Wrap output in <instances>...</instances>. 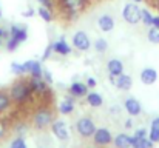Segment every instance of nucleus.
I'll use <instances>...</instances> for the list:
<instances>
[{
  "mask_svg": "<svg viewBox=\"0 0 159 148\" xmlns=\"http://www.w3.org/2000/svg\"><path fill=\"white\" fill-rule=\"evenodd\" d=\"M59 111H60V114H65V116L71 114L74 111V96L68 94L66 97L63 99L60 102V105H59Z\"/></svg>",
  "mask_w": 159,
  "mask_h": 148,
  "instance_id": "19",
  "label": "nucleus"
},
{
  "mask_svg": "<svg viewBox=\"0 0 159 148\" xmlns=\"http://www.w3.org/2000/svg\"><path fill=\"white\" fill-rule=\"evenodd\" d=\"M114 87H116L117 90H120V91H130L131 87H133V79H131V76L124 74V73L119 74V76L116 77Z\"/></svg>",
  "mask_w": 159,
  "mask_h": 148,
  "instance_id": "13",
  "label": "nucleus"
},
{
  "mask_svg": "<svg viewBox=\"0 0 159 148\" xmlns=\"http://www.w3.org/2000/svg\"><path fill=\"white\" fill-rule=\"evenodd\" d=\"M68 94L74 97H85L88 94V85L82 82H73L68 88Z\"/></svg>",
  "mask_w": 159,
  "mask_h": 148,
  "instance_id": "14",
  "label": "nucleus"
},
{
  "mask_svg": "<svg viewBox=\"0 0 159 148\" xmlns=\"http://www.w3.org/2000/svg\"><path fill=\"white\" fill-rule=\"evenodd\" d=\"M113 133L105 128V127H102V128H96V131H94V134H93V144L96 145V147H108V145H111L113 144Z\"/></svg>",
  "mask_w": 159,
  "mask_h": 148,
  "instance_id": "6",
  "label": "nucleus"
},
{
  "mask_svg": "<svg viewBox=\"0 0 159 148\" xmlns=\"http://www.w3.org/2000/svg\"><path fill=\"white\" fill-rule=\"evenodd\" d=\"M150 130H155V131H159V116L155 117L150 123Z\"/></svg>",
  "mask_w": 159,
  "mask_h": 148,
  "instance_id": "37",
  "label": "nucleus"
},
{
  "mask_svg": "<svg viewBox=\"0 0 159 148\" xmlns=\"http://www.w3.org/2000/svg\"><path fill=\"white\" fill-rule=\"evenodd\" d=\"M37 14H39V16H40V19H42L43 22H47V23L53 22V19H54L53 9H50V8H45V6H40V8L37 9Z\"/></svg>",
  "mask_w": 159,
  "mask_h": 148,
  "instance_id": "23",
  "label": "nucleus"
},
{
  "mask_svg": "<svg viewBox=\"0 0 159 148\" xmlns=\"http://www.w3.org/2000/svg\"><path fill=\"white\" fill-rule=\"evenodd\" d=\"M28 74L31 76V77H42V74H43V68H42V65H40V62H36V60H30V71H28Z\"/></svg>",
  "mask_w": 159,
  "mask_h": 148,
  "instance_id": "22",
  "label": "nucleus"
},
{
  "mask_svg": "<svg viewBox=\"0 0 159 148\" xmlns=\"http://www.w3.org/2000/svg\"><path fill=\"white\" fill-rule=\"evenodd\" d=\"M9 37L19 40L20 43L25 42L28 39V31H26V26H20V25H12L11 29H9Z\"/></svg>",
  "mask_w": 159,
  "mask_h": 148,
  "instance_id": "16",
  "label": "nucleus"
},
{
  "mask_svg": "<svg viewBox=\"0 0 159 148\" xmlns=\"http://www.w3.org/2000/svg\"><path fill=\"white\" fill-rule=\"evenodd\" d=\"M124 127H125V130H131V128H133V117H131V116H130V117L125 120Z\"/></svg>",
  "mask_w": 159,
  "mask_h": 148,
  "instance_id": "39",
  "label": "nucleus"
},
{
  "mask_svg": "<svg viewBox=\"0 0 159 148\" xmlns=\"http://www.w3.org/2000/svg\"><path fill=\"white\" fill-rule=\"evenodd\" d=\"M141 11H142V8H139L138 3L130 2V3H127V5L124 6V9H122V17H124V20H125L128 25H138V23L141 22Z\"/></svg>",
  "mask_w": 159,
  "mask_h": 148,
  "instance_id": "5",
  "label": "nucleus"
},
{
  "mask_svg": "<svg viewBox=\"0 0 159 148\" xmlns=\"http://www.w3.org/2000/svg\"><path fill=\"white\" fill-rule=\"evenodd\" d=\"M51 131L53 134L60 141V142H66L70 139V133H68V128H66V123L63 120H53L51 123Z\"/></svg>",
  "mask_w": 159,
  "mask_h": 148,
  "instance_id": "8",
  "label": "nucleus"
},
{
  "mask_svg": "<svg viewBox=\"0 0 159 148\" xmlns=\"http://www.w3.org/2000/svg\"><path fill=\"white\" fill-rule=\"evenodd\" d=\"M12 105V100L9 96V91L0 90V114H3L5 111H8Z\"/></svg>",
  "mask_w": 159,
  "mask_h": 148,
  "instance_id": "21",
  "label": "nucleus"
},
{
  "mask_svg": "<svg viewBox=\"0 0 159 148\" xmlns=\"http://www.w3.org/2000/svg\"><path fill=\"white\" fill-rule=\"evenodd\" d=\"M147 136H148V134H147V130H145V128H139V130H136L134 134L131 136V147L136 145L141 139H145Z\"/></svg>",
  "mask_w": 159,
  "mask_h": 148,
  "instance_id": "27",
  "label": "nucleus"
},
{
  "mask_svg": "<svg viewBox=\"0 0 159 148\" xmlns=\"http://www.w3.org/2000/svg\"><path fill=\"white\" fill-rule=\"evenodd\" d=\"M6 36H8V33H6L3 28H0V39H2V37H6Z\"/></svg>",
  "mask_w": 159,
  "mask_h": 148,
  "instance_id": "43",
  "label": "nucleus"
},
{
  "mask_svg": "<svg viewBox=\"0 0 159 148\" xmlns=\"http://www.w3.org/2000/svg\"><path fill=\"white\" fill-rule=\"evenodd\" d=\"M96 148H102V147H96Z\"/></svg>",
  "mask_w": 159,
  "mask_h": 148,
  "instance_id": "47",
  "label": "nucleus"
},
{
  "mask_svg": "<svg viewBox=\"0 0 159 148\" xmlns=\"http://www.w3.org/2000/svg\"><path fill=\"white\" fill-rule=\"evenodd\" d=\"M139 79L144 85H153L156 80H158V71L155 68H144L139 74Z\"/></svg>",
  "mask_w": 159,
  "mask_h": 148,
  "instance_id": "12",
  "label": "nucleus"
},
{
  "mask_svg": "<svg viewBox=\"0 0 159 148\" xmlns=\"http://www.w3.org/2000/svg\"><path fill=\"white\" fill-rule=\"evenodd\" d=\"M110 110H111V111H110V113H111V114H114V116H116V114H117V113H119V110H120V108H119V106H117V105H114V106H111V108H110Z\"/></svg>",
  "mask_w": 159,
  "mask_h": 148,
  "instance_id": "41",
  "label": "nucleus"
},
{
  "mask_svg": "<svg viewBox=\"0 0 159 148\" xmlns=\"http://www.w3.org/2000/svg\"><path fill=\"white\" fill-rule=\"evenodd\" d=\"M113 147L114 148H131V136L127 133H117L113 137Z\"/></svg>",
  "mask_w": 159,
  "mask_h": 148,
  "instance_id": "15",
  "label": "nucleus"
},
{
  "mask_svg": "<svg viewBox=\"0 0 159 148\" xmlns=\"http://www.w3.org/2000/svg\"><path fill=\"white\" fill-rule=\"evenodd\" d=\"M147 39L150 43H155V45H159V26H152L148 34H147Z\"/></svg>",
  "mask_w": 159,
  "mask_h": 148,
  "instance_id": "26",
  "label": "nucleus"
},
{
  "mask_svg": "<svg viewBox=\"0 0 159 148\" xmlns=\"http://www.w3.org/2000/svg\"><path fill=\"white\" fill-rule=\"evenodd\" d=\"M85 100H87V103H88L91 108H101V106L104 105V96L99 94V93H94V91L88 93V94L85 96Z\"/></svg>",
  "mask_w": 159,
  "mask_h": 148,
  "instance_id": "20",
  "label": "nucleus"
},
{
  "mask_svg": "<svg viewBox=\"0 0 159 148\" xmlns=\"http://www.w3.org/2000/svg\"><path fill=\"white\" fill-rule=\"evenodd\" d=\"M37 2L40 3V6H45V8H50V9H53L54 8L53 0H37Z\"/></svg>",
  "mask_w": 159,
  "mask_h": 148,
  "instance_id": "36",
  "label": "nucleus"
},
{
  "mask_svg": "<svg viewBox=\"0 0 159 148\" xmlns=\"http://www.w3.org/2000/svg\"><path fill=\"white\" fill-rule=\"evenodd\" d=\"M153 147H155V144L148 137H145V139H141L136 145H133L131 148H153Z\"/></svg>",
  "mask_w": 159,
  "mask_h": 148,
  "instance_id": "30",
  "label": "nucleus"
},
{
  "mask_svg": "<svg viewBox=\"0 0 159 148\" xmlns=\"http://www.w3.org/2000/svg\"><path fill=\"white\" fill-rule=\"evenodd\" d=\"M141 22H142L145 26H153V14H152L147 8H144V9L141 11Z\"/></svg>",
  "mask_w": 159,
  "mask_h": 148,
  "instance_id": "25",
  "label": "nucleus"
},
{
  "mask_svg": "<svg viewBox=\"0 0 159 148\" xmlns=\"http://www.w3.org/2000/svg\"><path fill=\"white\" fill-rule=\"evenodd\" d=\"M19 45H20L19 40H16V39H12V37H8V42H6V49H8V51H11V52L16 51Z\"/></svg>",
  "mask_w": 159,
  "mask_h": 148,
  "instance_id": "31",
  "label": "nucleus"
},
{
  "mask_svg": "<svg viewBox=\"0 0 159 148\" xmlns=\"http://www.w3.org/2000/svg\"><path fill=\"white\" fill-rule=\"evenodd\" d=\"M9 148H28V145H26V142H25V139L22 136H17L16 139H12Z\"/></svg>",
  "mask_w": 159,
  "mask_h": 148,
  "instance_id": "29",
  "label": "nucleus"
},
{
  "mask_svg": "<svg viewBox=\"0 0 159 148\" xmlns=\"http://www.w3.org/2000/svg\"><path fill=\"white\" fill-rule=\"evenodd\" d=\"M87 5L88 0H59V9L68 20H74L87 8Z\"/></svg>",
  "mask_w": 159,
  "mask_h": 148,
  "instance_id": "3",
  "label": "nucleus"
},
{
  "mask_svg": "<svg viewBox=\"0 0 159 148\" xmlns=\"http://www.w3.org/2000/svg\"><path fill=\"white\" fill-rule=\"evenodd\" d=\"M6 133H8V128H6V123L3 120H0V141H3L6 137Z\"/></svg>",
  "mask_w": 159,
  "mask_h": 148,
  "instance_id": "34",
  "label": "nucleus"
},
{
  "mask_svg": "<svg viewBox=\"0 0 159 148\" xmlns=\"http://www.w3.org/2000/svg\"><path fill=\"white\" fill-rule=\"evenodd\" d=\"M11 71H12V74H16V76H23V74H26L23 63H17V62H12V63H11Z\"/></svg>",
  "mask_w": 159,
  "mask_h": 148,
  "instance_id": "28",
  "label": "nucleus"
},
{
  "mask_svg": "<svg viewBox=\"0 0 159 148\" xmlns=\"http://www.w3.org/2000/svg\"><path fill=\"white\" fill-rule=\"evenodd\" d=\"M53 49H54V52H56V54H60V56H68V54H71V51H73V48L66 43L65 36H62L57 42H54Z\"/></svg>",
  "mask_w": 159,
  "mask_h": 148,
  "instance_id": "18",
  "label": "nucleus"
},
{
  "mask_svg": "<svg viewBox=\"0 0 159 148\" xmlns=\"http://www.w3.org/2000/svg\"><path fill=\"white\" fill-rule=\"evenodd\" d=\"M153 26H159V16H153Z\"/></svg>",
  "mask_w": 159,
  "mask_h": 148,
  "instance_id": "42",
  "label": "nucleus"
},
{
  "mask_svg": "<svg viewBox=\"0 0 159 148\" xmlns=\"http://www.w3.org/2000/svg\"><path fill=\"white\" fill-rule=\"evenodd\" d=\"M42 79L48 83V85H53L54 80H53V76H51V71H48V70H43V74H42Z\"/></svg>",
  "mask_w": 159,
  "mask_h": 148,
  "instance_id": "32",
  "label": "nucleus"
},
{
  "mask_svg": "<svg viewBox=\"0 0 159 148\" xmlns=\"http://www.w3.org/2000/svg\"><path fill=\"white\" fill-rule=\"evenodd\" d=\"M96 131V122L90 116H82L76 122V133L82 139H91Z\"/></svg>",
  "mask_w": 159,
  "mask_h": 148,
  "instance_id": "4",
  "label": "nucleus"
},
{
  "mask_svg": "<svg viewBox=\"0 0 159 148\" xmlns=\"http://www.w3.org/2000/svg\"><path fill=\"white\" fill-rule=\"evenodd\" d=\"M124 108L131 117H138L142 113V105L136 97H127L124 100Z\"/></svg>",
  "mask_w": 159,
  "mask_h": 148,
  "instance_id": "9",
  "label": "nucleus"
},
{
  "mask_svg": "<svg viewBox=\"0 0 159 148\" xmlns=\"http://www.w3.org/2000/svg\"><path fill=\"white\" fill-rule=\"evenodd\" d=\"M53 52H54V49H53V43H50V45L47 47V49H45L43 56H42V60H47V59H50Z\"/></svg>",
  "mask_w": 159,
  "mask_h": 148,
  "instance_id": "35",
  "label": "nucleus"
},
{
  "mask_svg": "<svg viewBox=\"0 0 159 148\" xmlns=\"http://www.w3.org/2000/svg\"><path fill=\"white\" fill-rule=\"evenodd\" d=\"M54 120V113L50 106H40L33 116V128L36 131H45L51 127Z\"/></svg>",
  "mask_w": 159,
  "mask_h": 148,
  "instance_id": "2",
  "label": "nucleus"
},
{
  "mask_svg": "<svg viewBox=\"0 0 159 148\" xmlns=\"http://www.w3.org/2000/svg\"><path fill=\"white\" fill-rule=\"evenodd\" d=\"M28 83H30V88H31V91L33 93H36V94H45V93H48V90H50V85L40 77H31L30 80H28Z\"/></svg>",
  "mask_w": 159,
  "mask_h": 148,
  "instance_id": "10",
  "label": "nucleus"
},
{
  "mask_svg": "<svg viewBox=\"0 0 159 148\" xmlns=\"http://www.w3.org/2000/svg\"><path fill=\"white\" fill-rule=\"evenodd\" d=\"M0 19H2V11H0Z\"/></svg>",
  "mask_w": 159,
  "mask_h": 148,
  "instance_id": "45",
  "label": "nucleus"
},
{
  "mask_svg": "<svg viewBox=\"0 0 159 148\" xmlns=\"http://www.w3.org/2000/svg\"><path fill=\"white\" fill-rule=\"evenodd\" d=\"M0 45H2V39H0Z\"/></svg>",
  "mask_w": 159,
  "mask_h": 148,
  "instance_id": "46",
  "label": "nucleus"
},
{
  "mask_svg": "<svg viewBox=\"0 0 159 148\" xmlns=\"http://www.w3.org/2000/svg\"><path fill=\"white\" fill-rule=\"evenodd\" d=\"M73 47L79 51H88L91 48V40L85 31H76L73 34Z\"/></svg>",
  "mask_w": 159,
  "mask_h": 148,
  "instance_id": "7",
  "label": "nucleus"
},
{
  "mask_svg": "<svg viewBox=\"0 0 159 148\" xmlns=\"http://www.w3.org/2000/svg\"><path fill=\"white\" fill-rule=\"evenodd\" d=\"M107 70H108V76H119L124 73V63L119 59H110L107 62Z\"/></svg>",
  "mask_w": 159,
  "mask_h": 148,
  "instance_id": "17",
  "label": "nucleus"
},
{
  "mask_svg": "<svg viewBox=\"0 0 159 148\" xmlns=\"http://www.w3.org/2000/svg\"><path fill=\"white\" fill-rule=\"evenodd\" d=\"M107 49H108V42H107V39H104V37H98V39L94 40V51L99 52V54H104Z\"/></svg>",
  "mask_w": 159,
  "mask_h": 148,
  "instance_id": "24",
  "label": "nucleus"
},
{
  "mask_svg": "<svg viewBox=\"0 0 159 148\" xmlns=\"http://www.w3.org/2000/svg\"><path fill=\"white\" fill-rule=\"evenodd\" d=\"M153 144H158L159 142V131H155V130H150V133H148V136H147Z\"/></svg>",
  "mask_w": 159,
  "mask_h": 148,
  "instance_id": "33",
  "label": "nucleus"
},
{
  "mask_svg": "<svg viewBox=\"0 0 159 148\" xmlns=\"http://www.w3.org/2000/svg\"><path fill=\"white\" fill-rule=\"evenodd\" d=\"M114 25H116V22H114V17H113L111 14H102V16L98 19V26H99V29H101L102 33L113 31V29H114Z\"/></svg>",
  "mask_w": 159,
  "mask_h": 148,
  "instance_id": "11",
  "label": "nucleus"
},
{
  "mask_svg": "<svg viewBox=\"0 0 159 148\" xmlns=\"http://www.w3.org/2000/svg\"><path fill=\"white\" fill-rule=\"evenodd\" d=\"M128 2H134V3H141V2H144V0H128Z\"/></svg>",
  "mask_w": 159,
  "mask_h": 148,
  "instance_id": "44",
  "label": "nucleus"
},
{
  "mask_svg": "<svg viewBox=\"0 0 159 148\" xmlns=\"http://www.w3.org/2000/svg\"><path fill=\"white\" fill-rule=\"evenodd\" d=\"M31 88H30V83L26 79H17L11 88H9V96L12 103L16 105H23L25 102H28L31 97Z\"/></svg>",
  "mask_w": 159,
  "mask_h": 148,
  "instance_id": "1",
  "label": "nucleus"
},
{
  "mask_svg": "<svg viewBox=\"0 0 159 148\" xmlns=\"http://www.w3.org/2000/svg\"><path fill=\"white\" fill-rule=\"evenodd\" d=\"M34 14H36V11H34L33 8H28L26 11H23V12H22V16H23V17H33Z\"/></svg>",
  "mask_w": 159,
  "mask_h": 148,
  "instance_id": "38",
  "label": "nucleus"
},
{
  "mask_svg": "<svg viewBox=\"0 0 159 148\" xmlns=\"http://www.w3.org/2000/svg\"><path fill=\"white\" fill-rule=\"evenodd\" d=\"M85 83L88 85V88H94V87H96V79H94V77H88Z\"/></svg>",
  "mask_w": 159,
  "mask_h": 148,
  "instance_id": "40",
  "label": "nucleus"
}]
</instances>
